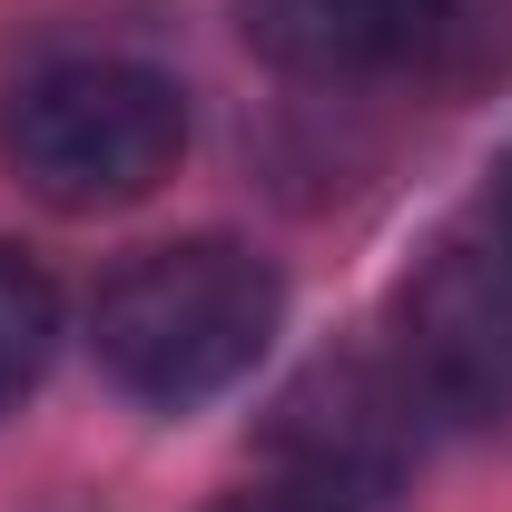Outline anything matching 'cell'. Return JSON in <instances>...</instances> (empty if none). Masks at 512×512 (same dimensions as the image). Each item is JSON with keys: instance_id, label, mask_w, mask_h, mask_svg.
Wrapping results in <instances>:
<instances>
[{"instance_id": "cell-1", "label": "cell", "mask_w": 512, "mask_h": 512, "mask_svg": "<svg viewBox=\"0 0 512 512\" xmlns=\"http://www.w3.org/2000/svg\"><path fill=\"white\" fill-rule=\"evenodd\" d=\"M286 316L276 266L237 237H188V247H148L128 256L119 276L89 306V345L99 375L138 394V404H207L237 375H256L266 335Z\"/></svg>"}, {"instance_id": "cell-2", "label": "cell", "mask_w": 512, "mask_h": 512, "mask_svg": "<svg viewBox=\"0 0 512 512\" xmlns=\"http://www.w3.org/2000/svg\"><path fill=\"white\" fill-rule=\"evenodd\" d=\"M0 158L40 207H69V217L138 207L188 158V99L148 60H50L10 89Z\"/></svg>"}, {"instance_id": "cell-3", "label": "cell", "mask_w": 512, "mask_h": 512, "mask_svg": "<svg viewBox=\"0 0 512 512\" xmlns=\"http://www.w3.org/2000/svg\"><path fill=\"white\" fill-rule=\"evenodd\" d=\"M434 424H444V404L404 365V345L394 355H325L276 404V453L296 463V493H325L345 512V493L404 483L424 463V444H434Z\"/></svg>"}, {"instance_id": "cell-4", "label": "cell", "mask_w": 512, "mask_h": 512, "mask_svg": "<svg viewBox=\"0 0 512 512\" xmlns=\"http://www.w3.org/2000/svg\"><path fill=\"white\" fill-rule=\"evenodd\" d=\"M404 365L444 414H512V237H453L404 286Z\"/></svg>"}, {"instance_id": "cell-5", "label": "cell", "mask_w": 512, "mask_h": 512, "mask_svg": "<svg viewBox=\"0 0 512 512\" xmlns=\"http://www.w3.org/2000/svg\"><path fill=\"white\" fill-rule=\"evenodd\" d=\"M463 0H237V30L286 79H404L453 40Z\"/></svg>"}, {"instance_id": "cell-6", "label": "cell", "mask_w": 512, "mask_h": 512, "mask_svg": "<svg viewBox=\"0 0 512 512\" xmlns=\"http://www.w3.org/2000/svg\"><path fill=\"white\" fill-rule=\"evenodd\" d=\"M50 355H60V286L40 256L0 247V414L50 375Z\"/></svg>"}, {"instance_id": "cell-7", "label": "cell", "mask_w": 512, "mask_h": 512, "mask_svg": "<svg viewBox=\"0 0 512 512\" xmlns=\"http://www.w3.org/2000/svg\"><path fill=\"white\" fill-rule=\"evenodd\" d=\"M217 512H335L325 493H237V503H217Z\"/></svg>"}, {"instance_id": "cell-8", "label": "cell", "mask_w": 512, "mask_h": 512, "mask_svg": "<svg viewBox=\"0 0 512 512\" xmlns=\"http://www.w3.org/2000/svg\"><path fill=\"white\" fill-rule=\"evenodd\" d=\"M503 237H512V178H503Z\"/></svg>"}]
</instances>
